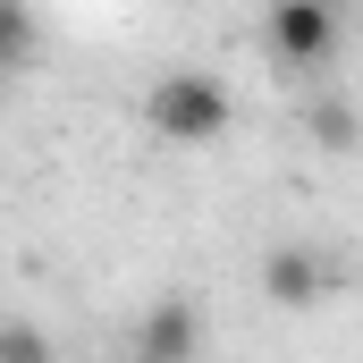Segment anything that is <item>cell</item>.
<instances>
[{"mask_svg":"<svg viewBox=\"0 0 363 363\" xmlns=\"http://www.w3.org/2000/svg\"><path fill=\"white\" fill-rule=\"evenodd\" d=\"M338 43H347L338 0H271L262 9V51L279 68H321V60H338Z\"/></svg>","mask_w":363,"mask_h":363,"instance_id":"cell-2","label":"cell"},{"mask_svg":"<svg viewBox=\"0 0 363 363\" xmlns=\"http://www.w3.org/2000/svg\"><path fill=\"white\" fill-rule=\"evenodd\" d=\"M127 338H135V363H203V304L194 296H152Z\"/></svg>","mask_w":363,"mask_h":363,"instance_id":"cell-3","label":"cell"},{"mask_svg":"<svg viewBox=\"0 0 363 363\" xmlns=\"http://www.w3.org/2000/svg\"><path fill=\"white\" fill-rule=\"evenodd\" d=\"M135 110H144V127H152L161 144H178V152H203V144H220V135L237 127V93L220 85L211 68H161Z\"/></svg>","mask_w":363,"mask_h":363,"instance_id":"cell-1","label":"cell"},{"mask_svg":"<svg viewBox=\"0 0 363 363\" xmlns=\"http://www.w3.org/2000/svg\"><path fill=\"white\" fill-rule=\"evenodd\" d=\"M0 363H51V338L34 321H0Z\"/></svg>","mask_w":363,"mask_h":363,"instance_id":"cell-6","label":"cell"},{"mask_svg":"<svg viewBox=\"0 0 363 363\" xmlns=\"http://www.w3.org/2000/svg\"><path fill=\"white\" fill-rule=\"evenodd\" d=\"M34 51H43V17H34V0H0V85H17V77L34 68Z\"/></svg>","mask_w":363,"mask_h":363,"instance_id":"cell-5","label":"cell"},{"mask_svg":"<svg viewBox=\"0 0 363 363\" xmlns=\"http://www.w3.org/2000/svg\"><path fill=\"white\" fill-rule=\"evenodd\" d=\"M313 135H321L330 152H355V144H363V135H355V110H347V101H321V110H313Z\"/></svg>","mask_w":363,"mask_h":363,"instance_id":"cell-7","label":"cell"},{"mask_svg":"<svg viewBox=\"0 0 363 363\" xmlns=\"http://www.w3.org/2000/svg\"><path fill=\"white\" fill-rule=\"evenodd\" d=\"M330 287H338V262L321 245H271L262 254V296H271L279 313H313Z\"/></svg>","mask_w":363,"mask_h":363,"instance_id":"cell-4","label":"cell"}]
</instances>
